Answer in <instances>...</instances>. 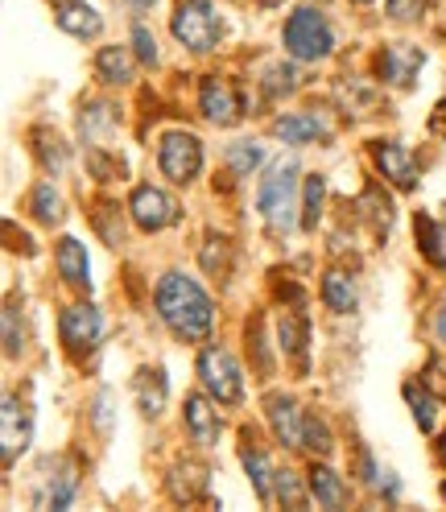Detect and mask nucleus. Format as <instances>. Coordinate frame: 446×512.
Masks as SVG:
<instances>
[{"label":"nucleus","mask_w":446,"mask_h":512,"mask_svg":"<svg viewBox=\"0 0 446 512\" xmlns=\"http://www.w3.org/2000/svg\"><path fill=\"white\" fill-rule=\"evenodd\" d=\"M157 314L166 318V327L182 339H207L215 310L211 298L203 294V285L186 273H166L162 285H157Z\"/></svg>","instance_id":"f257e3e1"},{"label":"nucleus","mask_w":446,"mask_h":512,"mask_svg":"<svg viewBox=\"0 0 446 512\" xmlns=\"http://www.w3.org/2000/svg\"><path fill=\"white\" fill-rule=\"evenodd\" d=\"M257 207L265 215L269 228L285 232V228H294V211H298V166L290 162V157H281V162L269 166V174L261 178L257 186Z\"/></svg>","instance_id":"f03ea898"},{"label":"nucleus","mask_w":446,"mask_h":512,"mask_svg":"<svg viewBox=\"0 0 446 512\" xmlns=\"http://www.w3.org/2000/svg\"><path fill=\"white\" fill-rule=\"evenodd\" d=\"M335 50V34L327 17L318 9H294L290 21H285V54L298 58V62H318Z\"/></svg>","instance_id":"7ed1b4c3"},{"label":"nucleus","mask_w":446,"mask_h":512,"mask_svg":"<svg viewBox=\"0 0 446 512\" xmlns=\"http://www.w3.org/2000/svg\"><path fill=\"white\" fill-rule=\"evenodd\" d=\"M170 29L182 46H190L195 54H207V50H215L223 25H219V13L211 9V0H182Z\"/></svg>","instance_id":"20e7f679"},{"label":"nucleus","mask_w":446,"mask_h":512,"mask_svg":"<svg viewBox=\"0 0 446 512\" xmlns=\"http://www.w3.org/2000/svg\"><path fill=\"white\" fill-rule=\"evenodd\" d=\"M199 376H203V389L223 405H236L244 397V376H240V364L232 360V351L203 347L199 351Z\"/></svg>","instance_id":"39448f33"},{"label":"nucleus","mask_w":446,"mask_h":512,"mask_svg":"<svg viewBox=\"0 0 446 512\" xmlns=\"http://www.w3.org/2000/svg\"><path fill=\"white\" fill-rule=\"evenodd\" d=\"M157 166H162V174L178 186L195 182L203 170V141L195 133H166L162 149H157Z\"/></svg>","instance_id":"423d86ee"},{"label":"nucleus","mask_w":446,"mask_h":512,"mask_svg":"<svg viewBox=\"0 0 446 512\" xmlns=\"http://www.w3.org/2000/svg\"><path fill=\"white\" fill-rule=\"evenodd\" d=\"M129 211H133L141 232H162V228H170V223L182 219V207L166 195L162 186H137L133 199H129Z\"/></svg>","instance_id":"0eeeda50"},{"label":"nucleus","mask_w":446,"mask_h":512,"mask_svg":"<svg viewBox=\"0 0 446 512\" xmlns=\"http://www.w3.org/2000/svg\"><path fill=\"white\" fill-rule=\"evenodd\" d=\"M58 331H62V343H67L71 351H91L104 335V318L87 302L83 306H67L62 318H58Z\"/></svg>","instance_id":"6e6552de"},{"label":"nucleus","mask_w":446,"mask_h":512,"mask_svg":"<svg viewBox=\"0 0 446 512\" xmlns=\"http://www.w3.org/2000/svg\"><path fill=\"white\" fill-rule=\"evenodd\" d=\"M273 137H281L285 145H306V141H327L335 137V120L323 112H290L273 120Z\"/></svg>","instance_id":"1a4fd4ad"},{"label":"nucleus","mask_w":446,"mask_h":512,"mask_svg":"<svg viewBox=\"0 0 446 512\" xmlns=\"http://www.w3.org/2000/svg\"><path fill=\"white\" fill-rule=\"evenodd\" d=\"M199 108H203V116H207L211 124H219V128H232V124L240 120V95H236V87H232L228 79L211 75V79H203Z\"/></svg>","instance_id":"9d476101"},{"label":"nucleus","mask_w":446,"mask_h":512,"mask_svg":"<svg viewBox=\"0 0 446 512\" xmlns=\"http://www.w3.org/2000/svg\"><path fill=\"white\" fill-rule=\"evenodd\" d=\"M269 426L277 434L281 446H302L306 438V418H302V409L290 401V397H269Z\"/></svg>","instance_id":"9b49d317"},{"label":"nucleus","mask_w":446,"mask_h":512,"mask_svg":"<svg viewBox=\"0 0 446 512\" xmlns=\"http://www.w3.org/2000/svg\"><path fill=\"white\" fill-rule=\"evenodd\" d=\"M418 71H422V50L418 46L397 42V46H385V54H380V75H385L389 83H397V87H409L413 79H418Z\"/></svg>","instance_id":"f8f14e48"},{"label":"nucleus","mask_w":446,"mask_h":512,"mask_svg":"<svg viewBox=\"0 0 446 512\" xmlns=\"http://www.w3.org/2000/svg\"><path fill=\"white\" fill-rule=\"evenodd\" d=\"M58 273L71 290H91V261H87V248L75 236L58 240Z\"/></svg>","instance_id":"ddd939ff"},{"label":"nucleus","mask_w":446,"mask_h":512,"mask_svg":"<svg viewBox=\"0 0 446 512\" xmlns=\"http://www.w3.org/2000/svg\"><path fill=\"white\" fill-rule=\"evenodd\" d=\"M182 418H186V430L190 438H195L199 446H215L219 442V409L207 401V397H186V409H182Z\"/></svg>","instance_id":"4468645a"},{"label":"nucleus","mask_w":446,"mask_h":512,"mask_svg":"<svg viewBox=\"0 0 446 512\" xmlns=\"http://www.w3.org/2000/svg\"><path fill=\"white\" fill-rule=\"evenodd\" d=\"M372 157H376L380 174L393 178L401 190H409L413 182H418V178H413V157H409L405 145H397V141H376V145H372Z\"/></svg>","instance_id":"2eb2a0df"},{"label":"nucleus","mask_w":446,"mask_h":512,"mask_svg":"<svg viewBox=\"0 0 446 512\" xmlns=\"http://www.w3.org/2000/svg\"><path fill=\"white\" fill-rule=\"evenodd\" d=\"M133 393H137V409L145 418H157L166 409V372L162 368H141L137 380H133Z\"/></svg>","instance_id":"dca6fc26"},{"label":"nucleus","mask_w":446,"mask_h":512,"mask_svg":"<svg viewBox=\"0 0 446 512\" xmlns=\"http://www.w3.org/2000/svg\"><path fill=\"white\" fill-rule=\"evenodd\" d=\"M0 422H5V434H0V442H5V467H13V463H17V455L29 446V422L21 418L17 397H5V409H0Z\"/></svg>","instance_id":"f3484780"},{"label":"nucleus","mask_w":446,"mask_h":512,"mask_svg":"<svg viewBox=\"0 0 446 512\" xmlns=\"http://www.w3.org/2000/svg\"><path fill=\"white\" fill-rule=\"evenodd\" d=\"M58 29H67L71 38H95L104 29V21H100V13L95 9H87L83 0H67V5H58Z\"/></svg>","instance_id":"a211bd4d"},{"label":"nucleus","mask_w":446,"mask_h":512,"mask_svg":"<svg viewBox=\"0 0 446 512\" xmlns=\"http://www.w3.org/2000/svg\"><path fill=\"white\" fill-rule=\"evenodd\" d=\"M310 492L323 508H343L347 500H352V488H347L331 467H318V463L310 467Z\"/></svg>","instance_id":"6ab92c4d"},{"label":"nucleus","mask_w":446,"mask_h":512,"mask_svg":"<svg viewBox=\"0 0 446 512\" xmlns=\"http://www.w3.org/2000/svg\"><path fill=\"white\" fill-rule=\"evenodd\" d=\"M240 459H244V471H248V479H252V484H257V496H261V500H273V475H277V471H269V459H265V451H261V446H252V434H248V430H244Z\"/></svg>","instance_id":"aec40b11"},{"label":"nucleus","mask_w":446,"mask_h":512,"mask_svg":"<svg viewBox=\"0 0 446 512\" xmlns=\"http://www.w3.org/2000/svg\"><path fill=\"white\" fill-rule=\"evenodd\" d=\"M207 492V471L199 463H178L170 471V496L178 504H190V500H199Z\"/></svg>","instance_id":"412c9836"},{"label":"nucleus","mask_w":446,"mask_h":512,"mask_svg":"<svg viewBox=\"0 0 446 512\" xmlns=\"http://www.w3.org/2000/svg\"><path fill=\"white\" fill-rule=\"evenodd\" d=\"M95 75H100L104 83H129L133 79V58L124 46H104L100 54H95Z\"/></svg>","instance_id":"4be33fe9"},{"label":"nucleus","mask_w":446,"mask_h":512,"mask_svg":"<svg viewBox=\"0 0 446 512\" xmlns=\"http://www.w3.org/2000/svg\"><path fill=\"white\" fill-rule=\"evenodd\" d=\"M323 302H327V310H335V314H352V310H356V285H352V277L339 273V269H331V273L323 277Z\"/></svg>","instance_id":"5701e85b"},{"label":"nucleus","mask_w":446,"mask_h":512,"mask_svg":"<svg viewBox=\"0 0 446 512\" xmlns=\"http://www.w3.org/2000/svg\"><path fill=\"white\" fill-rule=\"evenodd\" d=\"M29 211H34L38 223L54 228V223L62 219V199H58V190H54L50 182H38V186H34V195H29Z\"/></svg>","instance_id":"b1692460"},{"label":"nucleus","mask_w":446,"mask_h":512,"mask_svg":"<svg viewBox=\"0 0 446 512\" xmlns=\"http://www.w3.org/2000/svg\"><path fill=\"white\" fill-rule=\"evenodd\" d=\"M405 401L413 405V418H418V426L426 434H434V426H438V401L430 397L426 384H405Z\"/></svg>","instance_id":"393cba45"},{"label":"nucleus","mask_w":446,"mask_h":512,"mask_svg":"<svg viewBox=\"0 0 446 512\" xmlns=\"http://www.w3.org/2000/svg\"><path fill=\"white\" fill-rule=\"evenodd\" d=\"M418 244H422V252L430 256V261L438 265V269H446V228H438V223H430L426 215H418Z\"/></svg>","instance_id":"a878e982"},{"label":"nucleus","mask_w":446,"mask_h":512,"mask_svg":"<svg viewBox=\"0 0 446 512\" xmlns=\"http://www.w3.org/2000/svg\"><path fill=\"white\" fill-rule=\"evenodd\" d=\"M261 162H265V149H261L257 141H236V145L228 149V166H232L236 178H248Z\"/></svg>","instance_id":"bb28decb"},{"label":"nucleus","mask_w":446,"mask_h":512,"mask_svg":"<svg viewBox=\"0 0 446 512\" xmlns=\"http://www.w3.org/2000/svg\"><path fill=\"white\" fill-rule=\"evenodd\" d=\"M323 199H327V182L318 178V174H310V178H306V207H302V228H306V232L318 228V215H323Z\"/></svg>","instance_id":"cd10ccee"},{"label":"nucleus","mask_w":446,"mask_h":512,"mask_svg":"<svg viewBox=\"0 0 446 512\" xmlns=\"http://www.w3.org/2000/svg\"><path fill=\"white\" fill-rule=\"evenodd\" d=\"M34 141H38V157H42V166H46V170L58 174L62 166H67V145H62L58 133H46V128H38Z\"/></svg>","instance_id":"c85d7f7f"},{"label":"nucleus","mask_w":446,"mask_h":512,"mask_svg":"<svg viewBox=\"0 0 446 512\" xmlns=\"http://www.w3.org/2000/svg\"><path fill=\"white\" fill-rule=\"evenodd\" d=\"M281 351H285V356L302 360V351H306V323H302V314H281Z\"/></svg>","instance_id":"c756f323"},{"label":"nucleus","mask_w":446,"mask_h":512,"mask_svg":"<svg viewBox=\"0 0 446 512\" xmlns=\"http://www.w3.org/2000/svg\"><path fill=\"white\" fill-rule=\"evenodd\" d=\"M108 128H112V108H108V104L83 108V137H87V141H100Z\"/></svg>","instance_id":"7c9ffc66"},{"label":"nucleus","mask_w":446,"mask_h":512,"mask_svg":"<svg viewBox=\"0 0 446 512\" xmlns=\"http://www.w3.org/2000/svg\"><path fill=\"white\" fill-rule=\"evenodd\" d=\"M360 207L368 211V219L376 223V228H389V223H393V203H389L385 195H380V190H376V186H368V190H364V199H360Z\"/></svg>","instance_id":"2f4dec72"},{"label":"nucleus","mask_w":446,"mask_h":512,"mask_svg":"<svg viewBox=\"0 0 446 512\" xmlns=\"http://www.w3.org/2000/svg\"><path fill=\"white\" fill-rule=\"evenodd\" d=\"M302 446H310L314 455H331V451H335V438H331L327 422H318V418H306V438H302Z\"/></svg>","instance_id":"473e14b6"},{"label":"nucleus","mask_w":446,"mask_h":512,"mask_svg":"<svg viewBox=\"0 0 446 512\" xmlns=\"http://www.w3.org/2000/svg\"><path fill=\"white\" fill-rule=\"evenodd\" d=\"M277 500L285 508H306V492H302L294 471H277Z\"/></svg>","instance_id":"72a5a7b5"},{"label":"nucleus","mask_w":446,"mask_h":512,"mask_svg":"<svg viewBox=\"0 0 446 512\" xmlns=\"http://www.w3.org/2000/svg\"><path fill=\"white\" fill-rule=\"evenodd\" d=\"M112 211H116L112 203H100V211H95V228H100V236H104L108 244H120V240H124V223H112V219H108Z\"/></svg>","instance_id":"f704fd0d"},{"label":"nucleus","mask_w":446,"mask_h":512,"mask_svg":"<svg viewBox=\"0 0 446 512\" xmlns=\"http://www.w3.org/2000/svg\"><path fill=\"white\" fill-rule=\"evenodd\" d=\"M393 21H418L426 13V0H389V9H385Z\"/></svg>","instance_id":"c9c22d12"},{"label":"nucleus","mask_w":446,"mask_h":512,"mask_svg":"<svg viewBox=\"0 0 446 512\" xmlns=\"http://www.w3.org/2000/svg\"><path fill=\"white\" fill-rule=\"evenodd\" d=\"M133 46H137V58L153 67V62H157V42H153V34H149L145 25H137V29H133Z\"/></svg>","instance_id":"e433bc0d"},{"label":"nucleus","mask_w":446,"mask_h":512,"mask_svg":"<svg viewBox=\"0 0 446 512\" xmlns=\"http://www.w3.org/2000/svg\"><path fill=\"white\" fill-rule=\"evenodd\" d=\"M21 335H17V314L13 310H5V356L13 360V356H21Z\"/></svg>","instance_id":"4c0bfd02"},{"label":"nucleus","mask_w":446,"mask_h":512,"mask_svg":"<svg viewBox=\"0 0 446 512\" xmlns=\"http://www.w3.org/2000/svg\"><path fill=\"white\" fill-rule=\"evenodd\" d=\"M434 335L446 343V302H442V306H438V314H434Z\"/></svg>","instance_id":"58836bf2"},{"label":"nucleus","mask_w":446,"mask_h":512,"mask_svg":"<svg viewBox=\"0 0 446 512\" xmlns=\"http://www.w3.org/2000/svg\"><path fill=\"white\" fill-rule=\"evenodd\" d=\"M153 5H157V0H129V9H133V13H149Z\"/></svg>","instance_id":"ea45409f"},{"label":"nucleus","mask_w":446,"mask_h":512,"mask_svg":"<svg viewBox=\"0 0 446 512\" xmlns=\"http://www.w3.org/2000/svg\"><path fill=\"white\" fill-rule=\"evenodd\" d=\"M257 5H265V9H277V5H285V0H257Z\"/></svg>","instance_id":"a19ab883"},{"label":"nucleus","mask_w":446,"mask_h":512,"mask_svg":"<svg viewBox=\"0 0 446 512\" xmlns=\"http://www.w3.org/2000/svg\"><path fill=\"white\" fill-rule=\"evenodd\" d=\"M442 496H446V484H442Z\"/></svg>","instance_id":"79ce46f5"},{"label":"nucleus","mask_w":446,"mask_h":512,"mask_svg":"<svg viewBox=\"0 0 446 512\" xmlns=\"http://www.w3.org/2000/svg\"><path fill=\"white\" fill-rule=\"evenodd\" d=\"M360 5H368V0H360Z\"/></svg>","instance_id":"37998d69"},{"label":"nucleus","mask_w":446,"mask_h":512,"mask_svg":"<svg viewBox=\"0 0 446 512\" xmlns=\"http://www.w3.org/2000/svg\"><path fill=\"white\" fill-rule=\"evenodd\" d=\"M442 455H446V451H442Z\"/></svg>","instance_id":"c03bdc74"}]
</instances>
